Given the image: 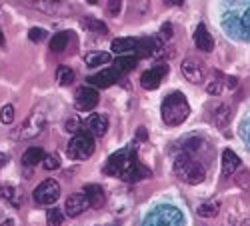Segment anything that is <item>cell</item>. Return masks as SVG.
Returning <instances> with one entry per match:
<instances>
[{"label": "cell", "instance_id": "1", "mask_svg": "<svg viewBox=\"0 0 250 226\" xmlns=\"http://www.w3.org/2000/svg\"><path fill=\"white\" fill-rule=\"evenodd\" d=\"M188 114H190V106L182 92H170L164 96L162 106H160V116L166 126L182 124V122L188 118Z\"/></svg>", "mask_w": 250, "mask_h": 226}, {"label": "cell", "instance_id": "2", "mask_svg": "<svg viewBox=\"0 0 250 226\" xmlns=\"http://www.w3.org/2000/svg\"><path fill=\"white\" fill-rule=\"evenodd\" d=\"M172 172L184 184H200L206 178V166L202 162H198L196 158H192L190 154H186V152H180L174 158Z\"/></svg>", "mask_w": 250, "mask_h": 226}, {"label": "cell", "instance_id": "3", "mask_svg": "<svg viewBox=\"0 0 250 226\" xmlns=\"http://www.w3.org/2000/svg\"><path fill=\"white\" fill-rule=\"evenodd\" d=\"M138 160V154H136V148L134 144H128V146H124L122 150L114 152L106 164H104V172H106L108 176H118V178H124V174H126L130 168H132V164Z\"/></svg>", "mask_w": 250, "mask_h": 226}, {"label": "cell", "instance_id": "4", "mask_svg": "<svg viewBox=\"0 0 250 226\" xmlns=\"http://www.w3.org/2000/svg\"><path fill=\"white\" fill-rule=\"evenodd\" d=\"M96 144H94V138L90 132H78L72 136V140L68 142V148L66 154L72 160H88L94 152Z\"/></svg>", "mask_w": 250, "mask_h": 226}, {"label": "cell", "instance_id": "5", "mask_svg": "<svg viewBox=\"0 0 250 226\" xmlns=\"http://www.w3.org/2000/svg\"><path fill=\"white\" fill-rule=\"evenodd\" d=\"M44 122H46V118H44L42 112H34V114H30V116L24 120L22 126L14 130L12 138H14V140H28V138H34V136H38L40 132L44 130Z\"/></svg>", "mask_w": 250, "mask_h": 226}, {"label": "cell", "instance_id": "6", "mask_svg": "<svg viewBox=\"0 0 250 226\" xmlns=\"http://www.w3.org/2000/svg\"><path fill=\"white\" fill-rule=\"evenodd\" d=\"M32 196H34V202L40 204V206H50L60 196V184L56 180H44L42 184L36 186Z\"/></svg>", "mask_w": 250, "mask_h": 226}, {"label": "cell", "instance_id": "7", "mask_svg": "<svg viewBox=\"0 0 250 226\" xmlns=\"http://www.w3.org/2000/svg\"><path fill=\"white\" fill-rule=\"evenodd\" d=\"M144 226H180V214L176 208H156L144 222Z\"/></svg>", "mask_w": 250, "mask_h": 226}, {"label": "cell", "instance_id": "8", "mask_svg": "<svg viewBox=\"0 0 250 226\" xmlns=\"http://www.w3.org/2000/svg\"><path fill=\"white\" fill-rule=\"evenodd\" d=\"M98 104V92L92 86H80L74 92V106L80 112H88Z\"/></svg>", "mask_w": 250, "mask_h": 226}, {"label": "cell", "instance_id": "9", "mask_svg": "<svg viewBox=\"0 0 250 226\" xmlns=\"http://www.w3.org/2000/svg\"><path fill=\"white\" fill-rule=\"evenodd\" d=\"M182 152H186V154H190L192 158H196L198 162H208L212 156H214V148L210 146V144H206L204 140H200V138H192V140H188L184 144V150Z\"/></svg>", "mask_w": 250, "mask_h": 226}, {"label": "cell", "instance_id": "10", "mask_svg": "<svg viewBox=\"0 0 250 226\" xmlns=\"http://www.w3.org/2000/svg\"><path fill=\"white\" fill-rule=\"evenodd\" d=\"M166 74H168V64H156V66L148 68L146 72H142L140 84L146 88V90H156Z\"/></svg>", "mask_w": 250, "mask_h": 226}, {"label": "cell", "instance_id": "11", "mask_svg": "<svg viewBox=\"0 0 250 226\" xmlns=\"http://www.w3.org/2000/svg\"><path fill=\"white\" fill-rule=\"evenodd\" d=\"M180 68H182L184 78L188 80V82H192V84H200V82H204V66H202L200 60L186 58Z\"/></svg>", "mask_w": 250, "mask_h": 226}, {"label": "cell", "instance_id": "12", "mask_svg": "<svg viewBox=\"0 0 250 226\" xmlns=\"http://www.w3.org/2000/svg\"><path fill=\"white\" fill-rule=\"evenodd\" d=\"M88 206H90V204H88V198L84 196V192H74V194H70V196L66 198L64 210H66L68 216L76 218V216H80L82 212H84Z\"/></svg>", "mask_w": 250, "mask_h": 226}, {"label": "cell", "instance_id": "13", "mask_svg": "<svg viewBox=\"0 0 250 226\" xmlns=\"http://www.w3.org/2000/svg\"><path fill=\"white\" fill-rule=\"evenodd\" d=\"M136 44H138V38H116L112 40V52H118L120 56H132L136 58Z\"/></svg>", "mask_w": 250, "mask_h": 226}, {"label": "cell", "instance_id": "14", "mask_svg": "<svg viewBox=\"0 0 250 226\" xmlns=\"http://www.w3.org/2000/svg\"><path fill=\"white\" fill-rule=\"evenodd\" d=\"M194 44H196V48L198 50H202V52H210L212 48H214V38L210 36V32L206 30V26L200 22L198 26H196V30H194Z\"/></svg>", "mask_w": 250, "mask_h": 226}, {"label": "cell", "instance_id": "15", "mask_svg": "<svg viewBox=\"0 0 250 226\" xmlns=\"http://www.w3.org/2000/svg\"><path fill=\"white\" fill-rule=\"evenodd\" d=\"M118 78H120V76L114 72V68H106V70H100L98 74L90 76L88 82H90V84H94L96 88H108V86L114 84Z\"/></svg>", "mask_w": 250, "mask_h": 226}, {"label": "cell", "instance_id": "16", "mask_svg": "<svg viewBox=\"0 0 250 226\" xmlns=\"http://www.w3.org/2000/svg\"><path fill=\"white\" fill-rule=\"evenodd\" d=\"M84 196L88 198V204L92 208H100L104 204V200H106V194H104V188L100 186V184H86Z\"/></svg>", "mask_w": 250, "mask_h": 226}, {"label": "cell", "instance_id": "17", "mask_svg": "<svg viewBox=\"0 0 250 226\" xmlns=\"http://www.w3.org/2000/svg\"><path fill=\"white\" fill-rule=\"evenodd\" d=\"M238 166H240V158L236 156V152H232V150H224L222 152V176L226 178V176H230V174H234L236 170H238Z\"/></svg>", "mask_w": 250, "mask_h": 226}, {"label": "cell", "instance_id": "18", "mask_svg": "<svg viewBox=\"0 0 250 226\" xmlns=\"http://www.w3.org/2000/svg\"><path fill=\"white\" fill-rule=\"evenodd\" d=\"M212 120L218 128H226L232 120V106L230 104H218L212 112Z\"/></svg>", "mask_w": 250, "mask_h": 226}, {"label": "cell", "instance_id": "19", "mask_svg": "<svg viewBox=\"0 0 250 226\" xmlns=\"http://www.w3.org/2000/svg\"><path fill=\"white\" fill-rule=\"evenodd\" d=\"M110 60H112L110 52H104V50H92V52H88V54L84 56V62H86V66H90V68H98V66H102V64H108Z\"/></svg>", "mask_w": 250, "mask_h": 226}, {"label": "cell", "instance_id": "20", "mask_svg": "<svg viewBox=\"0 0 250 226\" xmlns=\"http://www.w3.org/2000/svg\"><path fill=\"white\" fill-rule=\"evenodd\" d=\"M90 132H94L96 136H104L108 132V116L106 114H92L88 120Z\"/></svg>", "mask_w": 250, "mask_h": 226}, {"label": "cell", "instance_id": "21", "mask_svg": "<svg viewBox=\"0 0 250 226\" xmlns=\"http://www.w3.org/2000/svg\"><path fill=\"white\" fill-rule=\"evenodd\" d=\"M150 176V170L144 166V164L140 162V158L132 164V168L124 174V178L122 180H126V182H138V180H142V178H148Z\"/></svg>", "mask_w": 250, "mask_h": 226}, {"label": "cell", "instance_id": "22", "mask_svg": "<svg viewBox=\"0 0 250 226\" xmlns=\"http://www.w3.org/2000/svg\"><path fill=\"white\" fill-rule=\"evenodd\" d=\"M44 158H46L44 148H40V146H30V148L22 154V164H24V166H36V164L44 162Z\"/></svg>", "mask_w": 250, "mask_h": 226}, {"label": "cell", "instance_id": "23", "mask_svg": "<svg viewBox=\"0 0 250 226\" xmlns=\"http://www.w3.org/2000/svg\"><path fill=\"white\" fill-rule=\"evenodd\" d=\"M134 66H136V58H132V56H118L114 62H112V68H114V72L118 76L130 72Z\"/></svg>", "mask_w": 250, "mask_h": 226}, {"label": "cell", "instance_id": "24", "mask_svg": "<svg viewBox=\"0 0 250 226\" xmlns=\"http://www.w3.org/2000/svg\"><path fill=\"white\" fill-rule=\"evenodd\" d=\"M70 32H64V30H62V32H56L54 36H52V40H50V52H62V50H64L66 46H68V40H70Z\"/></svg>", "mask_w": 250, "mask_h": 226}, {"label": "cell", "instance_id": "25", "mask_svg": "<svg viewBox=\"0 0 250 226\" xmlns=\"http://www.w3.org/2000/svg\"><path fill=\"white\" fill-rule=\"evenodd\" d=\"M226 78H228V76H224V74H220V72H214V78L208 82L206 92L212 94V96H218L224 88H228V86H226Z\"/></svg>", "mask_w": 250, "mask_h": 226}, {"label": "cell", "instance_id": "26", "mask_svg": "<svg viewBox=\"0 0 250 226\" xmlns=\"http://www.w3.org/2000/svg\"><path fill=\"white\" fill-rule=\"evenodd\" d=\"M74 78H76V74H74V70L70 68V66H58L56 68V82L60 86H68V84H72L74 82Z\"/></svg>", "mask_w": 250, "mask_h": 226}, {"label": "cell", "instance_id": "27", "mask_svg": "<svg viewBox=\"0 0 250 226\" xmlns=\"http://www.w3.org/2000/svg\"><path fill=\"white\" fill-rule=\"evenodd\" d=\"M218 210H220L218 200H208V202H202V204H200L196 212H198V216H202V218H210V216H216Z\"/></svg>", "mask_w": 250, "mask_h": 226}, {"label": "cell", "instance_id": "28", "mask_svg": "<svg viewBox=\"0 0 250 226\" xmlns=\"http://www.w3.org/2000/svg\"><path fill=\"white\" fill-rule=\"evenodd\" d=\"M82 26L88 28V30H92V32H96V34H106V32H108L106 24H104L102 20L92 18V16H86L84 20H82Z\"/></svg>", "mask_w": 250, "mask_h": 226}, {"label": "cell", "instance_id": "29", "mask_svg": "<svg viewBox=\"0 0 250 226\" xmlns=\"http://www.w3.org/2000/svg\"><path fill=\"white\" fill-rule=\"evenodd\" d=\"M22 192H20L18 188H14V186H6V188H2L0 190V196H4L12 206H20L22 204V196H20Z\"/></svg>", "mask_w": 250, "mask_h": 226}, {"label": "cell", "instance_id": "30", "mask_svg": "<svg viewBox=\"0 0 250 226\" xmlns=\"http://www.w3.org/2000/svg\"><path fill=\"white\" fill-rule=\"evenodd\" d=\"M40 10H44L48 14H54V12H70V6H66L64 2H50L52 6H48V2H36Z\"/></svg>", "mask_w": 250, "mask_h": 226}, {"label": "cell", "instance_id": "31", "mask_svg": "<svg viewBox=\"0 0 250 226\" xmlns=\"http://www.w3.org/2000/svg\"><path fill=\"white\" fill-rule=\"evenodd\" d=\"M62 222H64V214H62L60 208H50L46 212V224L48 226H62Z\"/></svg>", "mask_w": 250, "mask_h": 226}, {"label": "cell", "instance_id": "32", "mask_svg": "<svg viewBox=\"0 0 250 226\" xmlns=\"http://www.w3.org/2000/svg\"><path fill=\"white\" fill-rule=\"evenodd\" d=\"M12 120H14V106L4 104L2 108H0V122H2V124H10Z\"/></svg>", "mask_w": 250, "mask_h": 226}, {"label": "cell", "instance_id": "33", "mask_svg": "<svg viewBox=\"0 0 250 226\" xmlns=\"http://www.w3.org/2000/svg\"><path fill=\"white\" fill-rule=\"evenodd\" d=\"M42 166H44L46 170H58V168H60V158H58V154H46Z\"/></svg>", "mask_w": 250, "mask_h": 226}, {"label": "cell", "instance_id": "34", "mask_svg": "<svg viewBox=\"0 0 250 226\" xmlns=\"http://www.w3.org/2000/svg\"><path fill=\"white\" fill-rule=\"evenodd\" d=\"M46 36H48V32L44 28H30L28 30V38L32 40V42H42Z\"/></svg>", "mask_w": 250, "mask_h": 226}, {"label": "cell", "instance_id": "35", "mask_svg": "<svg viewBox=\"0 0 250 226\" xmlns=\"http://www.w3.org/2000/svg\"><path fill=\"white\" fill-rule=\"evenodd\" d=\"M236 184H238L240 188H250V172H248V170L238 172V176H236Z\"/></svg>", "mask_w": 250, "mask_h": 226}, {"label": "cell", "instance_id": "36", "mask_svg": "<svg viewBox=\"0 0 250 226\" xmlns=\"http://www.w3.org/2000/svg\"><path fill=\"white\" fill-rule=\"evenodd\" d=\"M66 130H68V132H74V134L82 132V130H80V120H78L76 116H70V118H68V122H66Z\"/></svg>", "mask_w": 250, "mask_h": 226}, {"label": "cell", "instance_id": "37", "mask_svg": "<svg viewBox=\"0 0 250 226\" xmlns=\"http://www.w3.org/2000/svg\"><path fill=\"white\" fill-rule=\"evenodd\" d=\"M160 34H162L160 38L164 40V42H168V40L172 38V26H170V24H164V26L160 28Z\"/></svg>", "mask_w": 250, "mask_h": 226}, {"label": "cell", "instance_id": "38", "mask_svg": "<svg viewBox=\"0 0 250 226\" xmlns=\"http://www.w3.org/2000/svg\"><path fill=\"white\" fill-rule=\"evenodd\" d=\"M120 4H122V2H118V0H116V2H114V0H112V2H108V8H106L108 14H110V16H116V14L120 12Z\"/></svg>", "mask_w": 250, "mask_h": 226}, {"label": "cell", "instance_id": "39", "mask_svg": "<svg viewBox=\"0 0 250 226\" xmlns=\"http://www.w3.org/2000/svg\"><path fill=\"white\" fill-rule=\"evenodd\" d=\"M146 138H148V132H146V128H144V126H140V128L136 130V140H140V142H142V140H146Z\"/></svg>", "mask_w": 250, "mask_h": 226}, {"label": "cell", "instance_id": "40", "mask_svg": "<svg viewBox=\"0 0 250 226\" xmlns=\"http://www.w3.org/2000/svg\"><path fill=\"white\" fill-rule=\"evenodd\" d=\"M242 22H244V28L250 32V8H248V12L244 14V18H242Z\"/></svg>", "mask_w": 250, "mask_h": 226}, {"label": "cell", "instance_id": "41", "mask_svg": "<svg viewBox=\"0 0 250 226\" xmlns=\"http://www.w3.org/2000/svg\"><path fill=\"white\" fill-rule=\"evenodd\" d=\"M8 164V154H4V152H0V168H4Z\"/></svg>", "mask_w": 250, "mask_h": 226}, {"label": "cell", "instance_id": "42", "mask_svg": "<svg viewBox=\"0 0 250 226\" xmlns=\"http://www.w3.org/2000/svg\"><path fill=\"white\" fill-rule=\"evenodd\" d=\"M0 226H14V220H4V222L0 224Z\"/></svg>", "mask_w": 250, "mask_h": 226}, {"label": "cell", "instance_id": "43", "mask_svg": "<svg viewBox=\"0 0 250 226\" xmlns=\"http://www.w3.org/2000/svg\"><path fill=\"white\" fill-rule=\"evenodd\" d=\"M4 42V36H2V32H0V44H2Z\"/></svg>", "mask_w": 250, "mask_h": 226}, {"label": "cell", "instance_id": "44", "mask_svg": "<svg viewBox=\"0 0 250 226\" xmlns=\"http://www.w3.org/2000/svg\"><path fill=\"white\" fill-rule=\"evenodd\" d=\"M108 226H114V224H108Z\"/></svg>", "mask_w": 250, "mask_h": 226}]
</instances>
